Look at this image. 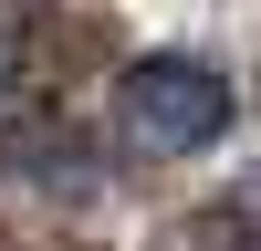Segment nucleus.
I'll use <instances>...</instances> for the list:
<instances>
[{"label": "nucleus", "mask_w": 261, "mask_h": 251, "mask_svg": "<svg viewBox=\"0 0 261 251\" xmlns=\"http://www.w3.org/2000/svg\"><path fill=\"white\" fill-rule=\"evenodd\" d=\"M115 136L136 157H199L230 136V84L199 53H136L115 73Z\"/></svg>", "instance_id": "1"}]
</instances>
